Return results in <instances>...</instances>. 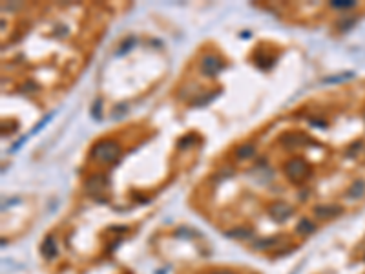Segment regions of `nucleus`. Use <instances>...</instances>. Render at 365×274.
<instances>
[{
  "label": "nucleus",
  "instance_id": "f03ea898",
  "mask_svg": "<svg viewBox=\"0 0 365 274\" xmlns=\"http://www.w3.org/2000/svg\"><path fill=\"white\" fill-rule=\"evenodd\" d=\"M285 174L292 181H300L308 174V166H307V163H303V161H300V159H294V161H290V163H287Z\"/></svg>",
  "mask_w": 365,
  "mask_h": 274
},
{
  "label": "nucleus",
  "instance_id": "f257e3e1",
  "mask_svg": "<svg viewBox=\"0 0 365 274\" xmlns=\"http://www.w3.org/2000/svg\"><path fill=\"white\" fill-rule=\"evenodd\" d=\"M119 146L115 143H112V141H102V143H99L97 146H95V150H93V156L99 159V161H104V163H112V161H115V159L119 157Z\"/></svg>",
  "mask_w": 365,
  "mask_h": 274
},
{
  "label": "nucleus",
  "instance_id": "f8f14e48",
  "mask_svg": "<svg viewBox=\"0 0 365 274\" xmlns=\"http://www.w3.org/2000/svg\"><path fill=\"white\" fill-rule=\"evenodd\" d=\"M364 188H365L364 181H360V183H356V185H354V188H352V190H351V194H349V196H351V197H356V196H362V194H364V192H362Z\"/></svg>",
  "mask_w": 365,
  "mask_h": 274
},
{
  "label": "nucleus",
  "instance_id": "9d476101",
  "mask_svg": "<svg viewBox=\"0 0 365 274\" xmlns=\"http://www.w3.org/2000/svg\"><path fill=\"white\" fill-rule=\"evenodd\" d=\"M254 152H256V148H254L252 144H247V146H243V148H239V150H237V157L247 159V157H250Z\"/></svg>",
  "mask_w": 365,
  "mask_h": 274
},
{
  "label": "nucleus",
  "instance_id": "9b49d317",
  "mask_svg": "<svg viewBox=\"0 0 365 274\" xmlns=\"http://www.w3.org/2000/svg\"><path fill=\"white\" fill-rule=\"evenodd\" d=\"M102 185H104V183H100V176H95L93 179L88 181V190H93V188H95V190H99Z\"/></svg>",
  "mask_w": 365,
  "mask_h": 274
},
{
  "label": "nucleus",
  "instance_id": "20e7f679",
  "mask_svg": "<svg viewBox=\"0 0 365 274\" xmlns=\"http://www.w3.org/2000/svg\"><path fill=\"white\" fill-rule=\"evenodd\" d=\"M290 216H292V209L288 205H285V203H278V205L270 207V217L276 219V221H285L287 217Z\"/></svg>",
  "mask_w": 365,
  "mask_h": 274
},
{
  "label": "nucleus",
  "instance_id": "1a4fd4ad",
  "mask_svg": "<svg viewBox=\"0 0 365 274\" xmlns=\"http://www.w3.org/2000/svg\"><path fill=\"white\" fill-rule=\"evenodd\" d=\"M227 236H230V238H250L252 236V232L250 231H247V229H236V231H230L227 232Z\"/></svg>",
  "mask_w": 365,
  "mask_h": 274
},
{
  "label": "nucleus",
  "instance_id": "ddd939ff",
  "mask_svg": "<svg viewBox=\"0 0 365 274\" xmlns=\"http://www.w3.org/2000/svg\"><path fill=\"white\" fill-rule=\"evenodd\" d=\"M332 6L334 7H349V6H352V2H332Z\"/></svg>",
  "mask_w": 365,
  "mask_h": 274
},
{
  "label": "nucleus",
  "instance_id": "39448f33",
  "mask_svg": "<svg viewBox=\"0 0 365 274\" xmlns=\"http://www.w3.org/2000/svg\"><path fill=\"white\" fill-rule=\"evenodd\" d=\"M283 143L287 146H290V148H298L301 144H307L308 139L305 136H300V134H288V136L283 137Z\"/></svg>",
  "mask_w": 365,
  "mask_h": 274
},
{
  "label": "nucleus",
  "instance_id": "4468645a",
  "mask_svg": "<svg viewBox=\"0 0 365 274\" xmlns=\"http://www.w3.org/2000/svg\"><path fill=\"white\" fill-rule=\"evenodd\" d=\"M214 274H232V273H229V271H219V273H214Z\"/></svg>",
  "mask_w": 365,
  "mask_h": 274
},
{
  "label": "nucleus",
  "instance_id": "0eeeda50",
  "mask_svg": "<svg viewBox=\"0 0 365 274\" xmlns=\"http://www.w3.org/2000/svg\"><path fill=\"white\" fill-rule=\"evenodd\" d=\"M342 210L338 207H316L314 209V214L318 217H332V216H338Z\"/></svg>",
  "mask_w": 365,
  "mask_h": 274
},
{
  "label": "nucleus",
  "instance_id": "7ed1b4c3",
  "mask_svg": "<svg viewBox=\"0 0 365 274\" xmlns=\"http://www.w3.org/2000/svg\"><path fill=\"white\" fill-rule=\"evenodd\" d=\"M201 70L207 73V75H215V73L221 70V60L217 57L207 55V57L201 60Z\"/></svg>",
  "mask_w": 365,
  "mask_h": 274
},
{
  "label": "nucleus",
  "instance_id": "423d86ee",
  "mask_svg": "<svg viewBox=\"0 0 365 274\" xmlns=\"http://www.w3.org/2000/svg\"><path fill=\"white\" fill-rule=\"evenodd\" d=\"M40 253H42L44 258H53L55 254H57V251H55V241H53V238H46L44 239V243L40 245Z\"/></svg>",
  "mask_w": 365,
  "mask_h": 274
},
{
  "label": "nucleus",
  "instance_id": "6e6552de",
  "mask_svg": "<svg viewBox=\"0 0 365 274\" xmlns=\"http://www.w3.org/2000/svg\"><path fill=\"white\" fill-rule=\"evenodd\" d=\"M298 232L303 234V236H308L310 232H314V223H310L308 219H301L298 223Z\"/></svg>",
  "mask_w": 365,
  "mask_h": 274
}]
</instances>
